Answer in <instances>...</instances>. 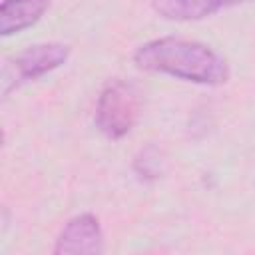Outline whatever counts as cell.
I'll list each match as a JSON object with an SVG mask.
<instances>
[{
  "label": "cell",
  "instance_id": "277c9868",
  "mask_svg": "<svg viewBox=\"0 0 255 255\" xmlns=\"http://www.w3.org/2000/svg\"><path fill=\"white\" fill-rule=\"evenodd\" d=\"M70 56V46L62 42H44L28 46L14 58L18 80H38L48 72L60 68Z\"/></svg>",
  "mask_w": 255,
  "mask_h": 255
},
{
  "label": "cell",
  "instance_id": "8992f818",
  "mask_svg": "<svg viewBox=\"0 0 255 255\" xmlns=\"http://www.w3.org/2000/svg\"><path fill=\"white\" fill-rule=\"evenodd\" d=\"M52 0H4L0 6V34L12 36L36 24Z\"/></svg>",
  "mask_w": 255,
  "mask_h": 255
},
{
  "label": "cell",
  "instance_id": "3957f363",
  "mask_svg": "<svg viewBox=\"0 0 255 255\" xmlns=\"http://www.w3.org/2000/svg\"><path fill=\"white\" fill-rule=\"evenodd\" d=\"M104 251V231L96 215L80 213L72 217L60 231L54 253L56 255H98Z\"/></svg>",
  "mask_w": 255,
  "mask_h": 255
},
{
  "label": "cell",
  "instance_id": "5b68a950",
  "mask_svg": "<svg viewBox=\"0 0 255 255\" xmlns=\"http://www.w3.org/2000/svg\"><path fill=\"white\" fill-rule=\"evenodd\" d=\"M247 2L253 0H151V8L165 20L195 22Z\"/></svg>",
  "mask_w": 255,
  "mask_h": 255
},
{
  "label": "cell",
  "instance_id": "7a4b0ae2",
  "mask_svg": "<svg viewBox=\"0 0 255 255\" xmlns=\"http://www.w3.org/2000/svg\"><path fill=\"white\" fill-rule=\"evenodd\" d=\"M141 112V98L133 84L112 80L100 94L96 126L110 139H122L131 131Z\"/></svg>",
  "mask_w": 255,
  "mask_h": 255
},
{
  "label": "cell",
  "instance_id": "6da1fadb",
  "mask_svg": "<svg viewBox=\"0 0 255 255\" xmlns=\"http://www.w3.org/2000/svg\"><path fill=\"white\" fill-rule=\"evenodd\" d=\"M139 70L165 74L201 86H221L229 80V64L207 44L177 36H163L143 42L133 52Z\"/></svg>",
  "mask_w": 255,
  "mask_h": 255
}]
</instances>
